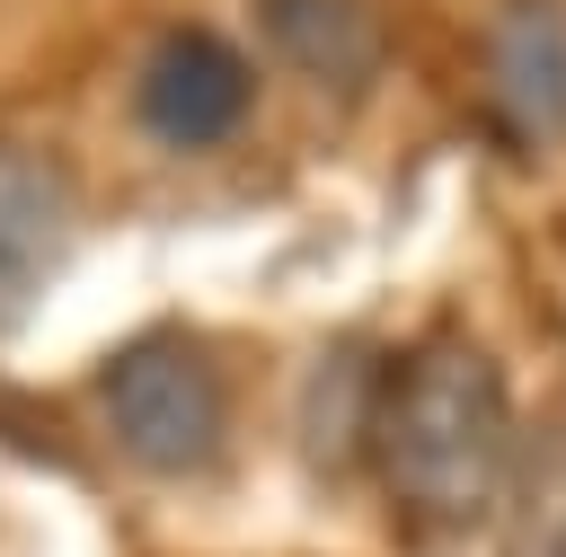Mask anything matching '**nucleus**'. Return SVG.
<instances>
[{
    "instance_id": "obj_6",
    "label": "nucleus",
    "mask_w": 566,
    "mask_h": 557,
    "mask_svg": "<svg viewBox=\"0 0 566 557\" xmlns=\"http://www.w3.org/2000/svg\"><path fill=\"white\" fill-rule=\"evenodd\" d=\"M256 27L327 97H363L380 80V18H371V0H256Z\"/></svg>"
},
{
    "instance_id": "obj_5",
    "label": "nucleus",
    "mask_w": 566,
    "mask_h": 557,
    "mask_svg": "<svg viewBox=\"0 0 566 557\" xmlns=\"http://www.w3.org/2000/svg\"><path fill=\"white\" fill-rule=\"evenodd\" d=\"M486 80L522 141H566V9L504 0V18L486 27Z\"/></svg>"
},
{
    "instance_id": "obj_7",
    "label": "nucleus",
    "mask_w": 566,
    "mask_h": 557,
    "mask_svg": "<svg viewBox=\"0 0 566 557\" xmlns=\"http://www.w3.org/2000/svg\"><path fill=\"white\" fill-rule=\"evenodd\" d=\"M486 522H495V557H566V407L513 424V460Z\"/></svg>"
},
{
    "instance_id": "obj_4",
    "label": "nucleus",
    "mask_w": 566,
    "mask_h": 557,
    "mask_svg": "<svg viewBox=\"0 0 566 557\" xmlns=\"http://www.w3.org/2000/svg\"><path fill=\"white\" fill-rule=\"evenodd\" d=\"M71 248V177L53 150L0 133V336L44 301L53 265Z\"/></svg>"
},
{
    "instance_id": "obj_1",
    "label": "nucleus",
    "mask_w": 566,
    "mask_h": 557,
    "mask_svg": "<svg viewBox=\"0 0 566 557\" xmlns=\"http://www.w3.org/2000/svg\"><path fill=\"white\" fill-rule=\"evenodd\" d=\"M371 477L416 548H451L495 513L504 460H513V389L486 345L424 336L371 371L363 416Z\"/></svg>"
},
{
    "instance_id": "obj_2",
    "label": "nucleus",
    "mask_w": 566,
    "mask_h": 557,
    "mask_svg": "<svg viewBox=\"0 0 566 557\" xmlns=\"http://www.w3.org/2000/svg\"><path fill=\"white\" fill-rule=\"evenodd\" d=\"M97 416H106V433L124 442V460H142V469H159V477H186V469H203V460L221 451V433H230V389H221V362H212L195 336L150 327V336H133V345L106 354V371H97Z\"/></svg>"
},
{
    "instance_id": "obj_3",
    "label": "nucleus",
    "mask_w": 566,
    "mask_h": 557,
    "mask_svg": "<svg viewBox=\"0 0 566 557\" xmlns=\"http://www.w3.org/2000/svg\"><path fill=\"white\" fill-rule=\"evenodd\" d=\"M256 106V62L221 35V27H168L142 53L133 80V115L150 141L168 150H221Z\"/></svg>"
}]
</instances>
